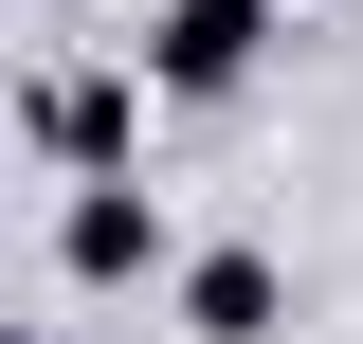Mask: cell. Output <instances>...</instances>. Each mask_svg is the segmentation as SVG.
Here are the masks:
<instances>
[{"label":"cell","instance_id":"6da1fadb","mask_svg":"<svg viewBox=\"0 0 363 344\" xmlns=\"http://www.w3.org/2000/svg\"><path fill=\"white\" fill-rule=\"evenodd\" d=\"M272 37H291V0H145V91L164 109H218V91L272 73Z\"/></svg>","mask_w":363,"mask_h":344},{"label":"cell","instance_id":"7a4b0ae2","mask_svg":"<svg viewBox=\"0 0 363 344\" xmlns=\"http://www.w3.org/2000/svg\"><path fill=\"white\" fill-rule=\"evenodd\" d=\"M55 272H73V290H145V272H164V200H145V181H73V200H55Z\"/></svg>","mask_w":363,"mask_h":344},{"label":"cell","instance_id":"3957f363","mask_svg":"<svg viewBox=\"0 0 363 344\" xmlns=\"http://www.w3.org/2000/svg\"><path fill=\"white\" fill-rule=\"evenodd\" d=\"M37 145L73 181H128V145H145V73H55L37 91Z\"/></svg>","mask_w":363,"mask_h":344},{"label":"cell","instance_id":"277c9868","mask_svg":"<svg viewBox=\"0 0 363 344\" xmlns=\"http://www.w3.org/2000/svg\"><path fill=\"white\" fill-rule=\"evenodd\" d=\"M272 326H291V272H272L255 236L182 254V344H272Z\"/></svg>","mask_w":363,"mask_h":344}]
</instances>
